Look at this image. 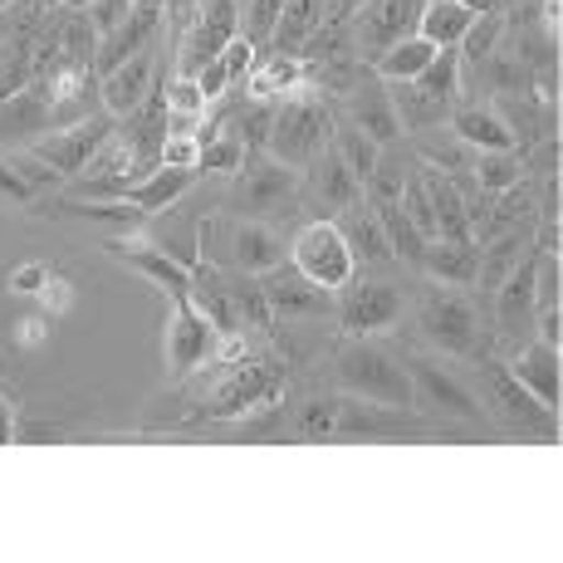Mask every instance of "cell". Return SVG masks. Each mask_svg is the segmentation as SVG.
<instances>
[{
    "label": "cell",
    "mask_w": 563,
    "mask_h": 563,
    "mask_svg": "<svg viewBox=\"0 0 563 563\" xmlns=\"http://www.w3.org/2000/svg\"><path fill=\"white\" fill-rule=\"evenodd\" d=\"M333 377H339L343 393L363 397V402H383V407H402V411L417 407L407 363L393 358L387 349H377V343H367V339H353L349 349H339Z\"/></svg>",
    "instance_id": "1"
},
{
    "label": "cell",
    "mask_w": 563,
    "mask_h": 563,
    "mask_svg": "<svg viewBox=\"0 0 563 563\" xmlns=\"http://www.w3.org/2000/svg\"><path fill=\"white\" fill-rule=\"evenodd\" d=\"M333 137V123H329V108L319 99H289L275 108V128H269V143L265 153L285 167L305 172L313 157L323 153V143Z\"/></svg>",
    "instance_id": "2"
},
{
    "label": "cell",
    "mask_w": 563,
    "mask_h": 563,
    "mask_svg": "<svg viewBox=\"0 0 563 563\" xmlns=\"http://www.w3.org/2000/svg\"><path fill=\"white\" fill-rule=\"evenodd\" d=\"M289 265H295L309 285L329 289V295H339V289L353 285V275H358V260H353L349 241H343L339 221H309L305 231L295 235V245H289Z\"/></svg>",
    "instance_id": "3"
},
{
    "label": "cell",
    "mask_w": 563,
    "mask_h": 563,
    "mask_svg": "<svg viewBox=\"0 0 563 563\" xmlns=\"http://www.w3.org/2000/svg\"><path fill=\"white\" fill-rule=\"evenodd\" d=\"M481 393H485V402H490V411L510 431H529V437H549V441L559 437V411L544 407L534 393H525V383H519L510 367L485 363L481 367Z\"/></svg>",
    "instance_id": "4"
},
{
    "label": "cell",
    "mask_w": 563,
    "mask_h": 563,
    "mask_svg": "<svg viewBox=\"0 0 563 563\" xmlns=\"http://www.w3.org/2000/svg\"><path fill=\"white\" fill-rule=\"evenodd\" d=\"M216 231H221V241H206L201 251L206 260H216L221 269H235V275H265V269H275L279 260H285V245H279V235L269 231V225L260 221H211Z\"/></svg>",
    "instance_id": "5"
},
{
    "label": "cell",
    "mask_w": 563,
    "mask_h": 563,
    "mask_svg": "<svg viewBox=\"0 0 563 563\" xmlns=\"http://www.w3.org/2000/svg\"><path fill=\"white\" fill-rule=\"evenodd\" d=\"M113 128H118V118L103 108V113H89V118H79V123L59 128V133L40 137L35 157L45 162V167L59 172V177H79V172L99 157V147L113 137Z\"/></svg>",
    "instance_id": "6"
},
{
    "label": "cell",
    "mask_w": 563,
    "mask_h": 563,
    "mask_svg": "<svg viewBox=\"0 0 563 563\" xmlns=\"http://www.w3.org/2000/svg\"><path fill=\"white\" fill-rule=\"evenodd\" d=\"M162 349H167V373L187 377L221 349V329L191 299H172V323H167V343Z\"/></svg>",
    "instance_id": "7"
},
{
    "label": "cell",
    "mask_w": 563,
    "mask_h": 563,
    "mask_svg": "<svg viewBox=\"0 0 563 563\" xmlns=\"http://www.w3.org/2000/svg\"><path fill=\"white\" fill-rule=\"evenodd\" d=\"M417 323H421V339L441 353H465L475 343V309L461 289H431L417 309Z\"/></svg>",
    "instance_id": "8"
},
{
    "label": "cell",
    "mask_w": 563,
    "mask_h": 563,
    "mask_svg": "<svg viewBox=\"0 0 563 563\" xmlns=\"http://www.w3.org/2000/svg\"><path fill=\"white\" fill-rule=\"evenodd\" d=\"M402 319V289L383 285V279H358L343 285V305H339V329L349 339H373V333L393 329Z\"/></svg>",
    "instance_id": "9"
},
{
    "label": "cell",
    "mask_w": 563,
    "mask_h": 563,
    "mask_svg": "<svg viewBox=\"0 0 563 563\" xmlns=\"http://www.w3.org/2000/svg\"><path fill=\"white\" fill-rule=\"evenodd\" d=\"M295 191H299V172L285 167V162H251V167H241V181H235L231 191V206L241 216H279L295 206Z\"/></svg>",
    "instance_id": "10"
},
{
    "label": "cell",
    "mask_w": 563,
    "mask_h": 563,
    "mask_svg": "<svg viewBox=\"0 0 563 563\" xmlns=\"http://www.w3.org/2000/svg\"><path fill=\"white\" fill-rule=\"evenodd\" d=\"M407 363V377H411V393L427 411H446V417H461V421H481L485 407L471 387L461 383L456 373H446L441 363L431 358H402Z\"/></svg>",
    "instance_id": "11"
},
{
    "label": "cell",
    "mask_w": 563,
    "mask_h": 563,
    "mask_svg": "<svg viewBox=\"0 0 563 563\" xmlns=\"http://www.w3.org/2000/svg\"><path fill=\"white\" fill-rule=\"evenodd\" d=\"M235 40V0H206L201 15L187 25L181 35V79H197L211 59H221V49Z\"/></svg>",
    "instance_id": "12"
},
{
    "label": "cell",
    "mask_w": 563,
    "mask_h": 563,
    "mask_svg": "<svg viewBox=\"0 0 563 563\" xmlns=\"http://www.w3.org/2000/svg\"><path fill=\"white\" fill-rule=\"evenodd\" d=\"M279 383H285V367H279V363H245L241 373H235L231 383L211 397V407H206V411H211L216 421L245 417V411L260 407V402H275Z\"/></svg>",
    "instance_id": "13"
},
{
    "label": "cell",
    "mask_w": 563,
    "mask_h": 563,
    "mask_svg": "<svg viewBox=\"0 0 563 563\" xmlns=\"http://www.w3.org/2000/svg\"><path fill=\"white\" fill-rule=\"evenodd\" d=\"M103 251L123 265H133L147 285H157L167 299H187L191 295V269L177 265L157 241H103Z\"/></svg>",
    "instance_id": "14"
},
{
    "label": "cell",
    "mask_w": 563,
    "mask_h": 563,
    "mask_svg": "<svg viewBox=\"0 0 563 563\" xmlns=\"http://www.w3.org/2000/svg\"><path fill=\"white\" fill-rule=\"evenodd\" d=\"M421 5H427V0H367L363 20H358V40H363L367 59H377V54L387 45H397V40L417 35Z\"/></svg>",
    "instance_id": "15"
},
{
    "label": "cell",
    "mask_w": 563,
    "mask_h": 563,
    "mask_svg": "<svg viewBox=\"0 0 563 563\" xmlns=\"http://www.w3.org/2000/svg\"><path fill=\"white\" fill-rule=\"evenodd\" d=\"M153 69H157V54L153 45L147 49H137L133 59H123L113 74H103L99 79V99L103 108L113 118H128V113H137V108L147 103V93H153Z\"/></svg>",
    "instance_id": "16"
},
{
    "label": "cell",
    "mask_w": 563,
    "mask_h": 563,
    "mask_svg": "<svg viewBox=\"0 0 563 563\" xmlns=\"http://www.w3.org/2000/svg\"><path fill=\"white\" fill-rule=\"evenodd\" d=\"M157 30H162V10H137L133 5V15H128L113 35H103L99 49H93V79H103V74H113L123 59H133L137 49H147L157 40Z\"/></svg>",
    "instance_id": "17"
},
{
    "label": "cell",
    "mask_w": 563,
    "mask_h": 563,
    "mask_svg": "<svg viewBox=\"0 0 563 563\" xmlns=\"http://www.w3.org/2000/svg\"><path fill=\"white\" fill-rule=\"evenodd\" d=\"M510 373L525 383V393H534L544 407L559 411V397H563V358L554 343H529V349H519V358L510 363Z\"/></svg>",
    "instance_id": "18"
},
{
    "label": "cell",
    "mask_w": 563,
    "mask_h": 563,
    "mask_svg": "<svg viewBox=\"0 0 563 563\" xmlns=\"http://www.w3.org/2000/svg\"><path fill=\"white\" fill-rule=\"evenodd\" d=\"M260 289H265L269 313H289V319H305V313L323 309V299H329V289L309 285L295 265H289V269H279V265L265 269V275H260Z\"/></svg>",
    "instance_id": "19"
},
{
    "label": "cell",
    "mask_w": 563,
    "mask_h": 563,
    "mask_svg": "<svg viewBox=\"0 0 563 563\" xmlns=\"http://www.w3.org/2000/svg\"><path fill=\"white\" fill-rule=\"evenodd\" d=\"M397 427H411V411L402 407H383V402H339L333 407V437H393Z\"/></svg>",
    "instance_id": "20"
},
{
    "label": "cell",
    "mask_w": 563,
    "mask_h": 563,
    "mask_svg": "<svg viewBox=\"0 0 563 563\" xmlns=\"http://www.w3.org/2000/svg\"><path fill=\"white\" fill-rule=\"evenodd\" d=\"M349 123L363 128V133L373 137L377 147H383V143H397V137H402L397 108H393V99H387V84H377V79L363 84V89L349 99Z\"/></svg>",
    "instance_id": "21"
},
{
    "label": "cell",
    "mask_w": 563,
    "mask_h": 563,
    "mask_svg": "<svg viewBox=\"0 0 563 563\" xmlns=\"http://www.w3.org/2000/svg\"><path fill=\"white\" fill-rule=\"evenodd\" d=\"M539 251H544V245H534V251H525V255H519L510 269H505V279H500V299H495V309H500V323H505V329H515V323H525L529 313H534Z\"/></svg>",
    "instance_id": "22"
},
{
    "label": "cell",
    "mask_w": 563,
    "mask_h": 563,
    "mask_svg": "<svg viewBox=\"0 0 563 563\" xmlns=\"http://www.w3.org/2000/svg\"><path fill=\"white\" fill-rule=\"evenodd\" d=\"M451 133L465 147H481V153H515V133L500 113L490 108H456L451 113Z\"/></svg>",
    "instance_id": "23"
},
{
    "label": "cell",
    "mask_w": 563,
    "mask_h": 563,
    "mask_svg": "<svg viewBox=\"0 0 563 563\" xmlns=\"http://www.w3.org/2000/svg\"><path fill=\"white\" fill-rule=\"evenodd\" d=\"M197 177H201L197 167H167V162H162L157 172H147L143 181H133V187H128V201H133L137 211H147V216L167 211V206H177V197H187Z\"/></svg>",
    "instance_id": "24"
},
{
    "label": "cell",
    "mask_w": 563,
    "mask_h": 563,
    "mask_svg": "<svg viewBox=\"0 0 563 563\" xmlns=\"http://www.w3.org/2000/svg\"><path fill=\"white\" fill-rule=\"evenodd\" d=\"M421 269H431V279H441V285L451 289H465L475 285V275H481V255L471 251V241H427V251H421Z\"/></svg>",
    "instance_id": "25"
},
{
    "label": "cell",
    "mask_w": 563,
    "mask_h": 563,
    "mask_svg": "<svg viewBox=\"0 0 563 563\" xmlns=\"http://www.w3.org/2000/svg\"><path fill=\"white\" fill-rule=\"evenodd\" d=\"M427 181V197H431V211H437V235L441 241H471V211H465L456 181L446 172H421Z\"/></svg>",
    "instance_id": "26"
},
{
    "label": "cell",
    "mask_w": 563,
    "mask_h": 563,
    "mask_svg": "<svg viewBox=\"0 0 563 563\" xmlns=\"http://www.w3.org/2000/svg\"><path fill=\"white\" fill-rule=\"evenodd\" d=\"M343 211L349 216L339 221V231H343V241H349L353 260H373V265L393 260V241H387V231H383L373 206H343Z\"/></svg>",
    "instance_id": "27"
},
{
    "label": "cell",
    "mask_w": 563,
    "mask_h": 563,
    "mask_svg": "<svg viewBox=\"0 0 563 563\" xmlns=\"http://www.w3.org/2000/svg\"><path fill=\"white\" fill-rule=\"evenodd\" d=\"M40 128H49V99L40 89H20L15 99L0 103V143L40 137Z\"/></svg>",
    "instance_id": "28"
},
{
    "label": "cell",
    "mask_w": 563,
    "mask_h": 563,
    "mask_svg": "<svg viewBox=\"0 0 563 563\" xmlns=\"http://www.w3.org/2000/svg\"><path fill=\"white\" fill-rule=\"evenodd\" d=\"M245 79H251V99L255 103H275V99H289V93L299 89V79H305V64H299L295 54L275 49L265 64H255Z\"/></svg>",
    "instance_id": "29"
},
{
    "label": "cell",
    "mask_w": 563,
    "mask_h": 563,
    "mask_svg": "<svg viewBox=\"0 0 563 563\" xmlns=\"http://www.w3.org/2000/svg\"><path fill=\"white\" fill-rule=\"evenodd\" d=\"M309 181H313V197L339 206V211L363 197V181L343 167V157L333 153V147H329V153H319V162H309Z\"/></svg>",
    "instance_id": "30"
},
{
    "label": "cell",
    "mask_w": 563,
    "mask_h": 563,
    "mask_svg": "<svg viewBox=\"0 0 563 563\" xmlns=\"http://www.w3.org/2000/svg\"><path fill=\"white\" fill-rule=\"evenodd\" d=\"M431 54H437V45H431L427 35H407V40H397V45H387L377 54L373 69L383 84H402V79H417V74L427 69Z\"/></svg>",
    "instance_id": "31"
},
{
    "label": "cell",
    "mask_w": 563,
    "mask_h": 563,
    "mask_svg": "<svg viewBox=\"0 0 563 563\" xmlns=\"http://www.w3.org/2000/svg\"><path fill=\"white\" fill-rule=\"evenodd\" d=\"M471 20L475 15L461 5V0H427V5H421V20H417V35H427L437 49H446V45H461Z\"/></svg>",
    "instance_id": "32"
},
{
    "label": "cell",
    "mask_w": 563,
    "mask_h": 563,
    "mask_svg": "<svg viewBox=\"0 0 563 563\" xmlns=\"http://www.w3.org/2000/svg\"><path fill=\"white\" fill-rule=\"evenodd\" d=\"M387 99H393V108H397V123H402V133H407V128H431V123H441V118H451L446 103L431 99V93L417 89L411 79L387 84Z\"/></svg>",
    "instance_id": "33"
},
{
    "label": "cell",
    "mask_w": 563,
    "mask_h": 563,
    "mask_svg": "<svg viewBox=\"0 0 563 563\" xmlns=\"http://www.w3.org/2000/svg\"><path fill=\"white\" fill-rule=\"evenodd\" d=\"M329 143H333V153L343 157V167H349L358 181H367V177H373V172H377V157H383V147H377L373 137L363 133V128H353V123L333 128V137H329Z\"/></svg>",
    "instance_id": "34"
},
{
    "label": "cell",
    "mask_w": 563,
    "mask_h": 563,
    "mask_svg": "<svg viewBox=\"0 0 563 563\" xmlns=\"http://www.w3.org/2000/svg\"><path fill=\"white\" fill-rule=\"evenodd\" d=\"M377 211V221H383V231H387V241H393V260H407V265H421V251H427V235L417 231V225L407 221V211L397 201H387V206H373Z\"/></svg>",
    "instance_id": "35"
},
{
    "label": "cell",
    "mask_w": 563,
    "mask_h": 563,
    "mask_svg": "<svg viewBox=\"0 0 563 563\" xmlns=\"http://www.w3.org/2000/svg\"><path fill=\"white\" fill-rule=\"evenodd\" d=\"M64 216H84V221H103V225H118V231H143L147 211H137L128 197H113V201H59Z\"/></svg>",
    "instance_id": "36"
},
{
    "label": "cell",
    "mask_w": 563,
    "mask_h": 563,
    "mask_svg": "<svg viewBox=\"0 0 563 563\" xmlns=\"http://www.w3.org/2000/svg\"><path fill=\"white\" fill-rule=\"evenodd\" d=\"M319 15H323V0H285V10H279V20H275V40H279V49L295 54V49L313 35Z\"/></svg>",
    "instance_id": "37"
},
{
    "label": "cell",
    "mask_w": 563,
    "mask_h": 563,
    "mask_svg": "<svg viewBox=\"0 0 563 563\" xmlns=\"http://www.w3.org/2000/svg\"><path fill=\"white\" fill-rule=\"evenodd\" d=\"M461 74H465V69H461V54H456V45H446V49L431 54V64H427V69H421L411 84H417V89H427L431 99L451 103V99H456V89H461Z\"/></svg>",
    "instance_id": "38"
},
{
    "label": "cell",
    "mask_w": 563,
    "mask_h": 563,
    "mask_svg": "<svg viewBox=\"0 0 563 563\" xmlns=\"http://www.w3.org/2000/svg\"><path fill=\"white\" fill-rule=\"evenodd\" d=\"M500 25H505V10H485V15H475L471 20V30L461 35V69H471V64H485L490 59V49H495V40H500Z\"/></svg>",
    "instance_id": "39"
},
{
    "label": "cell",
    "mask_w": 563,
    "mask_h": 563,
    "mask_svg": "<svg viewBox=\"0 0 563 563\" xmlns=\"http://www.w3.org/2000/svg\"><path fill=\"white\" fill-rule=\"evenodd\" d=\"M245 143H241V133H211L201 143V157H197V172H225V177H235V172L245 167Z\"/></svg>",
    "instance_id": "40"
},
{
    "label": "cell",
    "mask_w": 563,
    "mask_h": 563,
    "mask_svg": "<svg viewBox=\"0 0 563 563\" xmlns=\"http://www.w3.org/2000/svg\"><path fill=\"white\" fill-rule=\"evenodd\" d=\"M225 299H231V309L241 313V319H251L255 329H269V305H265L260 279H241V275H235V285L225 289Z\"/></svg>",
    "instance_id": "41"
},
{
    "label": "cell",
    "mask_w": 563,
    "mask_h": 563,
    "mask_svg": "<svg viewBox=\"0 0 563 563\" xmlns=\"http://www.w3.org/2000/svg\"><path fill=\"white\" fill-rule=\"evenodd\" d=\"M475 181H481L485 191H510L519 181V162L515 153H485L475 162Z\"/></svg>",
    "instance_id": "42"
},
{
    "label": "cell",
    "mask_w": 563,
    "mask_h": 563,
    "mask_svg": "<svg viewBox=\"0 0 563 563\" xmlns=\"http://www.w3.org/2000/svg\"><path fill=\"white\" fill-rule=\"evenodd\" d=\"M269 128H275V103H255L251 113L241 118V143H245V153H265Z\"/></svg>",
    "instance_id": "43"
},
{
    "label": "cell",
    "mask_w": 563,
    "mask_h": 563,
    "mask_svg": "<svg viewBox=\"0 0 563 563\" xmlns=\"http://www.w3.org/2000/svg\"><path fill=\"white\" fill-rule=\"evenodd\" d=\"M128 15H133V0H93V5H89V25H93V35H99V40L113 35Z\"/></svg>",
    "instance_id": "44"
},
{
    "label": "cell",
    "mask_w": 563,
    "mask_h": 563,
    "mask_svg": "<svg viewBox=\"0 0 563 563\" xmlns=\"http://www.w3.org/2000/svg\"><path fill=\"white\" fill-rule=\"evenodd\" d=\"M279 10H285V0H251V10H245V40L260 45L265 35H275Z\"/></svg>",
    "instance_id": "45"
},
{
    "label": "cell",
    "mask_w": 563,
    "mask_h": 563,
    "mask_svg": "<svg viewBox=\"0 0 563 563\" xmlns=\"http://www.w3.org/2000/svg\"><path fill=\"white\" fill-rule=\"evenodd\" d=\"M221 69H225V79H245V74L255 69V40L235 35L231 45L221 49Z\"/></svg>",
    "instance_id": "46"
},
{
    "label": "cell",
    "mask_w": 563,
    "mask_h": 563,
    "mask_svg": "<svg viewBox=\"0 0 563 563\" xmlns=\"http://www.w3.org/2000/svg\"><path fill=\"white\" fill-rule=\"evenodd\" d=\"M515 260H519V235H515V241H500V245H495V251L481 260V275H475V279H485V285H500L505 269H510Z\"/></svg>",
    "instance_id": "47"
},
{
    "label": "cell",
    "mask_w": 563,
    "mask_h": 563,
    "mask_svg": "<svg viewBox=\"0 0 563 563\" xmlns=\"http://www.w3.org/2000/svg\"><path fill=\"white\" fill-rule=\"evenodd\" d=\"M197 157H201L197 133H167V143H162V162L167 167H197Z\"/></svg>",
    "instance_id": "48"
},
{
    "label": "cell",
    "mask_w": 563,
    "mask_h": 563,
    "mask_svg": "<svg viewBox=\"0 0 563 563\" xmlns=\"http://www.w3.org/2000/svg\"><path fill=\"white\" fill-rule=\"evenodd\" d=\"M333 407L339 402H309L305 417H299V431L313 437V441H329L333 437Z\"/></svg>",
    "instance_id": "49"
},
{
    "label": "cell",
    "mask_w": 563,
    "mask_h": 563,
    "mask_svg": "<svg viewBox=\"0 0 563 563\" xmlns=\"http://www.w3.org/2000/svg\"><path fill=\"white\" fill-rule=\"evenodd\" d=\"M45 285H49V269L45 265H20L15 279H10V289H15V295H45Z\"/></svg>",
    "instance_id": "50"
},
{
    "label": "cell",
    "mask_w": 563,
    "mask_h": 563,
    "mask_svg": "<svg viewBox=\"0 0 563 563\" xmlns=\"http://www.w3.org/2000/svg\"><path fill=\"white\" fill-rule=\"evenodd\" d=\"M197 84H201V93H206V103L211 99H221L225 89H231V79H225V69H221V59H211L206 69L197 74Z\"/></svg>",
    "instance_id": "51"
},
{
    "label": "cell",
    "mask_w": 563,
    "mask_h": 563,
    "mask_svg": "<svg viewBox=\"0 0 563 563\" xmlns=\"http://www.w3.org/2000/svg\"><path fill=\"white\" fill-rule=\"evenodd\" d=\"M0 191H5L10 201H30V197H35V187H30L15 167H5V162H0Z\"/></svg>",
    "instance_id": "52"
},
{
    "label": "cell",
    "mask_w": 563,
    "mask_h": 563,
    "mask_svg": "<svg viewBox=\"0 0 563 563\" xmlns=\"http://www.w3.org/2000/svg\"><path fill=\"white\" fill-rule=\"evenodd\" d=\"M534 329H539V339H544V343H554V349H559V305L534 309Z\"/></svg>",
    "instance_id": "53"
},
{
    "label": "cell",
    "mask_w": 563,
    "mask_h": 563,
    "mask_svg": "<svg viewBox=\"0 0 563 563\" xmlns=\"http://www.w3.org/2000/svg\"><path fill=\"white\" fill-rule=\"evenodd\" d=\"M10 441H15V411L0 397V446H10Z\"/></svg>",
    "instance_id": "54"
},
{
    "label": "cell",
    "mask_w": 563,
    "mask_h": 563,
    "mask_svg": "<svg viewBox=\"0 0 563 563\" xmlns=\"http://www.w3.org/2000/svg\"><path fill=\"white\" fill-rule=\"evenodd\" d=\"M465 10H471V15H485V10H500L505 0H461Z\"/></svg>",
    "instance_id": "55"
},
{
    "label": "cell",
    "mask_w": 563,
    "mask_h": 563,
    "mask_svg": "<svg viewBox=\"0 0 563 563\" xmlns=\"http://www.w3.org/2000/svg\"><path fill=\"white\" fill-rule=\"evenodd\" d=\"M133 5H137V10H162L167 0H133Z\"/></svg>",
    "instance_id": "56"
},
{
    "label": "cell",
    "mask_w": 563,
    "mask_h": 563,
    "mask_svg": "<svg viewBox=\"0 0 563 563\" xmlns=\"http://www.w3.org/2000/svg\"><path fill=\"white\" fill-rule=\"evenodd\" d=\"M64 5H69V10H89L93 0H64Z\"/></svg>",
    "instance_id": "57"
},
{
    "label": "cell",
    "mask_w": 563,
    "mask_h": 563,
    "mask_svg": "<svg viewBox=\"0 0 563 563\" xmlns=\"http://www.w3.org/2000/svg\"><path fill=\"white\" fill-rule=\"evenodd\" d=\"M10 5H15V0H0V10H10Z\"/></svg>",
    "instance_id": "58"
},
{
    "label": "cell",
    "mask_w": 563,
    "mask_h": 563,
    "mask_svg": "<svg viewBox=\"0 0 563 563\" xmlns=\"http://www.w3.org/2000/svg\"><path fill=\"white\" fill-rule=\"evenodd\" d=\"M363 5H367V0H353V10H363Z\"/></svg>",
    "instance_id": "59"
}]
</instances>
